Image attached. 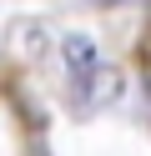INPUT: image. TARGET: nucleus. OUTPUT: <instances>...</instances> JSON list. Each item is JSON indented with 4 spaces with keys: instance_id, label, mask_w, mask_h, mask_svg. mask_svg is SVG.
I'll list each match as a JSON object with an SVG mask.
<instances>
[{
    "instance_id": "obj_1",
    "label": "nucleus",
    "mask_w": 151,
    "mask_h": 156,
    "mask_svg": "<svg viewBox=\"0 0 151 156\" xmlns=\"http://www.w3.org/2000/svg\"><path fill=\"white\" fill-rule=\"evenodd\" d=\"M66 66H70V81H76V91L86 96L91 81H96V45L86 41V35H66Z\"/></svg>"
}]
</instances>
